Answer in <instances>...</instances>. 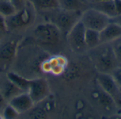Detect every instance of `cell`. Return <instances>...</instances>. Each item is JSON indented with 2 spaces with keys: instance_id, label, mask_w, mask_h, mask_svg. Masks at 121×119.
<instances>
[{
  "instance_id": "obj_3",
  "label": "cell",
  "mask_w": 121,
  "mask_h": 119,
  "mask_svg": "<svg viewBox=\"0 0 121 119\" xmlns=\"http://www.w3.org/2000/svg\"><path fill=\"white\" fill-rule=\"evenodd\" d=\"M37 15L38 12L33 5L26 1L22 8L6 18L8 32H18L27 28L35 22Z\"/></svg>"
},
{
  "instance_id": "obj_26",
  "label": "cell",
  "mask_w": 121,
  "mask_h": 119,
  "mask_svg": "<svg viewBox=\"0 0 121 119\" xmlns=\"http://www.w3.org/2000/svg\"><path fill=\"white\" fill-rule=\"evenodd\" d=\"M8 104V102L6 101V99H4V97H3L1 92L0 90V114L2 111V110L4 109V108L6 106V105Z\"/></svg>"
},
{
  "instance_id": "obj_20",
  "label": "cell",
  "mask_w": 121,
  "mask_h": 119,
  "mask_svg": "<svg viewBox=\"0 0 121 119\" xmlns=\"http://www.w3.org/2000/svg\"><path fill=\"white\" fill-rule=\"evenodd\" d=\"M1 114L2 115L3 119H16L18 117V115H20V114L9 103L4 108Z\"/></svg>"
},
{
  "instance_id": "obj_4",
  "label": "cell",
  "mask_w": 121,
  "mask_h": 119,
  "mask_svg": "<svg viewBox=\"0 0 121 119\" xmlns=\"http://www.w3.org/2000/svg\"><path fill=\"white\" fill-rule=\"evenodd\" d=\"M65 35L52 23L45 21L38 25L33 31V38L40 46L60 47Z\"/></svg>"
},
{
  "instance_id": "obj_13",
  "label": "cell",
  "mask_w": 121,
  "mask_h": 119,
  "mask_svg": "<svg viewBox=\"0 0 121 119\" xmlns=\"http://www.w3.org/2000/svg\"><path fill=\"white\" fill-rule=\"evenodd\" d=\"M59 7L69 11L84 12L91 8V4L87 0H57Z\"/></svg>"
},
{
  "instance_id": "obj_27",
  "label": "cell",
  "mask_w": 121,
  "mask_h": 119,
  "mask_svg": "<svg viewBox=\"0 0 121 119\" xmlns=\"http://www.w3.org/2000/svg\"><path fill=\"white\" fill-rule=\"evenodd\" d=\"M117 16L121 14V0H113Z\"/></svg>"
},
{
  "instance_id": "obj_16",
  "label": "cell",
  "mask_w": 121,
  "mask_h": 119,
  "mask_svg": "<svg viewBox=\"0 0 121 119\" xmlns=\"http://www.w3.org/2000/svg\"><path fill=\"white\" fill-rule=\"evenodd\" d=\"M6 78L23 92H28L30 79L15 72L6 73Z\"/></svg>"
},
{
  "instance_id": "obj_28",
  "label": "cell",
  "mask_w": 121,
  "mask_h": 119,
  "mask_svg": "<svg viewBox=\"0 0 121 119\" xmlns=\"http://www.w3.org/2000/svg\"><path fill=\"white\" fill-rule=\"evenodd\" d=\"M111 21L115 22V23H118V24H119V25L121 26V14L118 15L116 17L111 18Z\"/></svg>"
},
{
  "instance_id": "obj_21",
  "label": "cell",
  "mask_w": 121,
  "mask_h": 119,
  "mask_svg": "<svg viewBox=\"0 0 121 119\" xmlns=\"http://www.w3.org/2000/svg\"><path fill=\"white\" fill-rule=\"evenodd\" d=\"M111 47L112 48V50L113 52V54L118 62V63L121 65V36L118 38L116 39L111 43Z\"/></svg>"
},
{
  "instance_id": "obj_17",
  "label": "cell",
  "mask_w": 121,
  "mask_h": 119,
  "mask_svg": "<svg viewBox=\"0 0 121 119\" xmlns=\"http://www.w3.org/2000/svg\"><path fill=\"white\" fill-rule=\"evenodd\" d=\"M25 1L32 4L38 13L59 7L57 0H25Z\"/></svg>"
},
{
  "instance_id": "obj_15",
  "label": "cell",
  "mask_w": 121,
  "mask_h": 119,
  "mask_svg": "<svg viewBox=\"0 0 121 119\" xmlns=\"http://www.w3.org/2000/svg\"><path fill=\"white\" fill-rule=\"evenodd\" d=\"M91 7L113 18L117 16L113 0H106L92 4Z\"/></svg>"
},
{
  "instance_id": "obj_22",
  "label": "cell",
  "mask_w": 121,
  "mask_h": 119,
  "mask_svg": "<svg viewBox=\"0 0 121 119\" xmlns=\"http://www.w3.org/2000/svg\"><path fill=\"white\" fill-rule=\"evenodd\" d=\"M111 76L113 77V79L116 82L117 85L121 89V66L120 65L117 68H116L112 72H111Z\"/></svg>"
},
{
  "instance_id": "obj_24",
  "label": "cell",
  "mask_w": 121,
  "mask_h": 119,
  "mask_svg": "<svg viewBox=\"0 0 121 119\" xmlns=\"http://www.w3.org/2000/svg\"><path fill=\"white\" fill-rule=\"evenodd\" d=\"M8 32L6 23V18L0 14V35H3Z\"/></svg>"
},
{
  "instance_id": "obj_5",
  "label": "cell",
  "mask_w": 121,
  "mask_h": 119,
  "mask_svg": "<svg viewBox=\"0 0 121 119\" xmlns=\"http://www.w3.org/2000/svg\"><path fill=\"white\" fill-rule=\"evenodd\" d=\"M86 28L79 21L66 35V41L70 50L76 54L88 52L85 43Z\"/></svg>"
},
{
  "instance_id": "obj_2",
  "label": "cell",
  "mask_w": 121,
  "mask_h": 119,
  "mask_svg": "<svg viewBox=\"0 0 121 119\" xmlns=\"http://www.w3.org/2000/svg\"><path fill=\"white\" fill-rule=\"evenodd\" d=\"M88 52H91V58L98 72L111 74L120 66L109 43L101 44Z\"/></svg>"
},
{
  "instance_id": "obj_10",
  "label": "cell",
  "mask_w": 121,
  "mask_h": 119,
  "mask_svg": "<svg viewBox=\"0 0 121 119\" xmlns=\"http://www.w3.org/2000/svg\"><path fill=\"white\" fill-rule=\"evenodd\" d=\"M96 81L101 89L107 94L112 100L119 106H121V89L117 85L111 74L98 73Z\"/></svg>"
},
{
  "instance_id": "obj_19",
  "label": "cell",
  "mask_w": 121,
  "mask_h": 119,
  "mask_svg": "<svg viewBox=\"0 0 121 119\" xmlns=\"http://www.w3.org/2000/svg\"><path fill=\"white\" fill-rule=\"evenodd\" d=\"M17 11L15 5L10 0H0V14L5 18L13 14Z\"/></svg>"
},
{
  "instance_id": "obj_18",
  "label": "cell",
  "mask_w": 121,
  "mask_h": 119,
  "mask_svg": "<svg viewBox=\"0 0 121 119\" xmlns=\"http://www.w3.org/2000/svg\"><path fill=\"white\" fill-rule=\"evenodd\" d=\"M85 43L88 50L96 48L101 45L99 31L86 28Z\"/></svg>"
},
{
  "instance_id": "obj_23",
  "label": "cell",
  "mask_w": 121,
  "mask_h": 119,
  "mask_svg": "<svg viewBox=\"0 0 121 119\" xmlns=\"http://www.w3.org/2000/svg\"><path fill=\"white\" fill-rule=\"evenodd\" d=\"M30 114L32 115L31 118L33 119H44L46 118V112L42 109V108H37L31 111Z\"/></svg>"
},
{
  "instance_id": "obj_12",
  "label": "cell",
  "mask_w": 121,
  "mask_h": 119,
  "mask_svg": "<svg viewBox=\"0 0 121 119\" xmlns=\"http://www.w3.org/2000/svg\"><path fill=\"white\" fill-rule=\"evenodd\" d=\"M101 44L111 43L121 36V26L111 21V22L99 31Z\"/></svg>"
},
{
  "instance_id": "obj_11",
  "label": "cell",
  "mask_w": 121,
  "mask_h": 119,
  "mask_svg": "<svg viewBox=\"0 0 121 119\" xmlns=\"http://www.w3.org/2000/svg\"><path fill=\"white\" fill-rule=\"evenodd\" d=\"M9 104L20 114L27 113L35 105L29 94L26 92H22L13 97L9 101Z\"/></svg>"
},
{
  "instance_id": "obj_31",
  "label": "cell",
  "mask_w": 121,
  "mask_h": 119,
  "mask_svg": "<svg viewBox=\"0 0 121 119\" xmlns=\"http://www.w3.org/2000/svg\"></svg>"
},
{
  "instance_id": "obj_7",
  "label": "cell",
  "mask_w": 121,
  "mask_h": 119,
  "mask_svg": "<svg viewBox=\"0 0 121 119\" xmlns=\"http://www.w3.org/2000/svg\"><path fill=\"white\" fill-rule=\"evenodd\" d=\"M68 65L66 57L62 55H55L45 57L40 65V71L44 74H51L55 76L62 75Z\"/></svg>"
},
{
  "instance_id": "obj_8",
  "label": "cell",
  "mask_w": 121,
  "mask_h": 119,
  "mask_svg": "<svg viewBox=\"0 0 121 119\" xmlns=\"http://www.w3.org/2000/svg\"><path fill=\"white\" fill-rule=\"evenodd\" d=\"M19 41L16 39L0 43V71H6L16 57Z\"/></svg>"
},
{
  "instance_id": "obj_9",
  "label": "cell",
  "mask_w": 121,
  "mask_h": 119,
  "mask_svg": "<svg viewBox=\"0 0 121 119\" xmlns=\"http://www.w3.org/2000/svg\"><path fill=\"white\" fill-rule=\"evenodd\" d=\"M27 92L35 105L41 103L50 94V87L47 79L43 77L30 79Z\"/></svg>"
},
{
  "instance_id": "obj_29",
  "label": "cell",
  "mask_w": 121,
  "mask_h": 119,
  "mask_svg": "<svg viewBox=\"0 0 121 119\" xmlns=\"http://www.w3.org/2000/svg\"><path fill=\"white\" fill-rule=\"evenodd\" d=\"M90 4L91 5L92 4H94V3H97V2H99V1H106V0H87Z\"/></svg>"
},
{
  "instance_id": "obj_6",
  "label": "cell",
  "mask_w": 121,
  "mask_h": 119,
  "mask_svg": "<svg viewBox=\"0 0 121 119\" xmlns=\"http://www.w3.org/2000/svg\"><path fill=\"white\" fill-rule=\"evenodd\" d=\"M111 21V18L108 16L91 7L82 12L80 18V21L86 28L97 31H101Z\"/></svg>"
},
{
  "instance_id": "obj_30",
  "label": "cell",
  "mask_w": 121,
  "mask_h": 119,
  "mask_svg": "<svg viewBox=\"0 0 121 119\" xmlns=\"http://www.w3.org/2000/svg\"></svg>"
},
{
  "instance_id": "obj_1",
  "label": "cell",
  "mask_w": 121,
  "mask_h": 119,
  "mask_svg": "<svg viewBox=\"0 0 121 119\" xmlns=\"http://www.w3.org/2000/svg\"><path fill=\"white\" fill-rule=\"evenodd\" d=\"M45 21L54 24L66 37L67 33L80 21L82 12L63 9L60 7L38 12Z\"/></svg>"
},
{
  "instance_id": "obj_14",
  "label": "cell",
  "mask_w": 121,
  "mask_h": 119,
  "mask_svg": "<svg viewBox=\"0 0 121 119\" xmlns=\"http://www.w3.org/2000/svg\"><path fill=\"white\" fill-rule=\"evenodd\" d=\"M0 90L1 92L3 97L8 103L11 99H12L16 96L18 95L22 92H24L20 88L16 86L13 83L9 81L7 78L6 81L5 80L0 85Z\"/></svg>"
},
{
  "instance_id": "obj_25",
  "label": "cell",
  "mask_w": 121,
  "mask_h": 119,
  "mask_svg": "<svg viewBox=\"0 0 121 119\" xmlns=\"http://www.w3.org/2000/svg\"><path fill=\"white\" fill-rule=\"evenodd\" d=\"M10 1H11V2L15 5L17 10L22 8L24 6L25 3H26L25 0H10Z\"/></svg>"
}]
</instances>
